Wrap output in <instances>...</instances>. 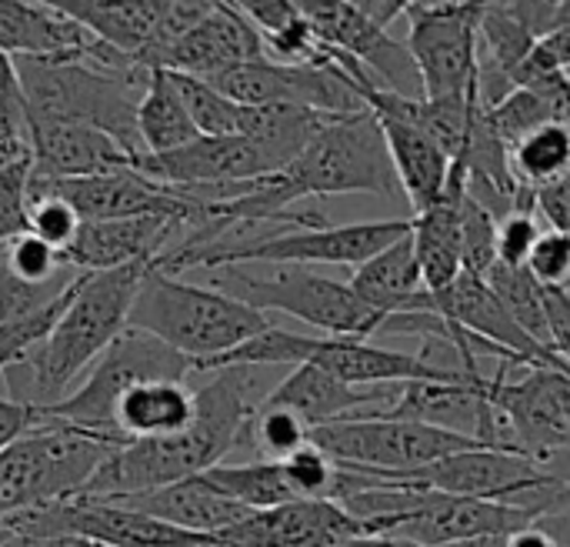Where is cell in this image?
Here are the masks:
<instances>
[{"instance_id": "obj_1", "label": "cell", "mask_w": 570, "mask_h": 547, "mask_svg": "<svg viewBox=\"0 0 570 547\" xmlns=\"http://www.w3.org/2000/svg\"><path fill=\"white\" fill-rule=\"evenodd\" d=\"M254 368H220L197 391V414L184 431L160 438H130L90 478L80 495L114 498L150 491L190 475H204L230 451L247 445L261 401H254Z\"/></svg>"}, {"instance_id": "obj_2", "label": "cell", "mask_w": 570, "mask_h": 547, "mask_svg": "<svg viewBox=\"0 0 570 547\" xmlns=\"http://www.w3.org/2000/svg\"><path fill=\"white\" fill-rule=\"evenodd\" d=\"M150 264L154 261H134L110 271H87L47 338L3 371L7 398L30 408L60 401L127 328L137 287Z\"/></svg>"}, {"instance_id": "obj_3", "label": "cell", "mask_w": 570, "mask_h": 547, "mask_svg": "<svg viewBox=\"0 0 570 547\" xmlns=\"http://www.w3.org/2000/svg\"><path fill=\"white\" fill-rule=\"evenodd\" d=\"M264 194L281 217L307 221V214L291 211L297 201L337 194H374L401 201L404 187L377 114L361 107L351 114H334L284 170L264 177Z\"/></svg>"}, {"instance_id": "obj_4", "label": "cell", "mask_w": 570, "mask_h": 547, "mask_svg": "<svg viewBox=\"0 0 570 547\" xmlns=\"http://www.w3.org/2000/svg\"><path fill=\"white\" fill-rule=\"evenodd\" d=\"M127 324L194 358L200 371V364H207L210 358L271 328V318L267 311H257L214 284L197 287V284L177 281L174 271H164L154 261L137 287Z\"/></svg>"}, {"instance_id": "obj_5", "label": "cell", "mask_w": 570, "mask_h": 547, "mask_svg": "<svg viewBox=\"0 0 570 547\" xmlns=\"http://www.w3.org/2000/svg\"><path fill=\"white\" fill-rule=\"evenodd\" d=\"M127 438L77 428L37 411V421L0 448V518L80 495Z\"/></svg>"}, {"instance_id": "obj_6", "label": "cell", "mask_w": 570, "mask_h": 547, "mask_svg": "<svg viewBox=\"0 0 570 547\" xmlns=\"http://www.w3.org/2000/svg\"><path fill=\"white\" fill-rule=\"evenodd\" d=\"M411 231V221H361V224H301L284 234L224 237L204 247L167 251L157 257L164 271H214L227 264H337L357 267L381 247Z\"/></svg>"}, {"instance_id": "obj_7", "label": "cell", "mask_w": 570, "mask_h": 547, "mask_svg": "<svg viewBox=\"0 0 570 547\" xmlns=\"http://www.w3.org/2000/svg\"><path fill=\"white\" fill-rule=\"evenodd\" d=\"M274 274H250L247 264H227L210 271V284L240 297L257 311L291 314L324 334L337 338H374L387 314L374 311L344 281L304 271V264H274Z\"/></svg>"}, {"instance_id": "obj_8", "label": "cell", "mask_w": 570, "mask_h": 547, "mask_svg": "<svg viewBox=\"0 0 570 547\" xmlns=\"http://www.w3.org/2000/svg\"><path fill=\"white\" fill-rule=\"evenodd\" d=\"M194 371H197L194 358H187L177 348L164 344L160 338L127 324L104 348V354L87 368V374L77 388H70L60 401L37 408V411L47 418L70 421L77 428H90V431L124 438L114 424V408L127 388H134L140 381H157V378L187 381Z\"/></svg>"}, {"instance_id": "obj_9", "label": "cell", "mask_w": 570, "mask_h": 547, "mask_svg": "<svg viewBox=\"0 0 570 547\" xmlns=\"http://www.w3.org/2000/svg\"><path fill=\"white\" fill-rule=\"evenodd\" d=\"M311 441L327 451L337 465L361 468V471H414L438 458L481 448L484 441L424 424L407 418H387V414H354L341 418L321 428H311Z\"/></svg>"}, {"instance_id": "obj_10", "label": "cell", "mask_w": 570, "mask_h": 547, "mask_svg": "<svg viewBox=\"0 0 570 547\" xmlns=\"http://www.w3.org/2000/svg\"><path fill=\"white\" fill-rule=\"evenodd\" d=\"M484 0H417L407 17V47L417 64L424 97L478 94Z\"/></svg>"}, {"instance_id": "obj_11", "label": "cell", "mask_w": 570, "mask_h": 547, "mask_svg": "<svg viewBox=\"0 0 570 547\" xmlns=\"http://www.w3.org/2000/svg\"><path fill=\"white\" fill-rule=\"evenodd\" d=\"M511 368L501 361L488 378V398L504 414L514 451L538 461L570 451V371L534 364L511 381Z\"/></svg>"}, {"instance_id": "obj_12", "label": "cell", "mask_w": 570, "mask_h": 547, "mask_svg": "<svg viewBox=\"0 0 570 547\" xmlns=\"http://www.w3.org/2000/svg\"><path fill=\"white\" fill-rule=\"evenodd\" d=\"M294 3L327 47L374 70L387 90H397L404 97H424V84L411 57V47L391 37L387 27L367 17L354 0H294Z\"/></svg>"}, {"instance_id": "obj_13", "label": "cell", "mask_w": 570, "mask_h": 547, "mask_svg": "<svg viewBox=\"0 0 570 547\" xmlns=\"http://www.w3.org/2000/svg\"><path fill=\"white\" fill-rule=\"evenodd\" d=\"M421 311H431L504 351H511L518 358L521 368H534V364H551V368H564L570 371V364L554 354L551 348H544L541 341H534L508 311V304L501 301V294L491 287V281L484 274L474 271H461V277L444 287V291H428L421 301Z\"/></svg>"}, {"instance_id": "obj_14", "label": "cell", "mask_w": 570, "mask_h": 547, "mask_svg": "<svg viewBox=\"0 0 570 547\" xmlns=\"http://www.w3.org/2000/svg\"><path fill=\"white\" fill-rule=\"evenodd\" d=\"M134 167L160 184L177 187H214V184H237L274 174L277 164L271 154L244 137V134H197L194 140L164 150V154H137Z\"/></svg>"}, {"instance_id": "obj_15", "label": "cell", "mask_w": 570, "mask_h": 547, "mask_svg": "<svg viewBox=\"0 0 570 547\" xmlns=\"http://www.w3.org/2000/svg\"><path fill=\"white\" fill-rule=\"evenodd\" d=\"M357 535H367L364 521L341 501L291 498L264 511H247L217 541L227 547H344Z\"/></svg>"}, {"instance_id": "obj_16", "label": "cell", "mask_w": 570, "mask_h": 547, "mask_svg": "<svg viewBox=\"0 0 570 547\" xmlns=\"http://www.w3.org/2000/svg\"><path fill=\"white\" fill-rule=\"evenodd\" d=\"M30 164L37 180H60L134 167V154L100 127L30 114Z\"/></svg>"}, {"instance_id": "obj_17", "label": "cell", "mask_w": 570, "mask_h": 547, "mask_svg": "<svg viewBox=\"0 0 570 547\" xmlns=\"http://www.w3.org/2000/svg\"><path fill=\"white\" fill-rule=\"evenodd\" d=\"M184 227L167 217H104L80 221L73 241L63 247V261L77 271H110L134 261H157Z\"/></svg>"}, {"instance_id": "obj_18", "label": "cell", "mask_w": 570, "mask_h": 547, "mask_svg": "<svg viewBox=\"0 0 570 547\" xmlns=\"http://www.w3.org/2000/svg\"><path fill=\"white\" fill-rule=\"evenodd\" d=\"M264 53H267L264 33L230 0H220L167 50L164 67L210 80V77H217L244 60H257Z\"/></svg>"}, {"instance_id": "obj_19", "label": "cell", "mask_w": 570, "mask_h": 547, "mask_svg": "<svg viewBox=\"0 0 570 547\" xmlns=\"http://www.w3.org/2000/svg\"><path fill=\"white\" fill-rule=\"evenodd\" d=\"M394 394H397V384L357 388V384L334 378L321 364L307 361V364H294V371L267 398H261V404L287 408L297 418H304L311 428H321V424H331L341 418L384 411L394 401Z\"/></svg>"}, {"instance_id": "obj_20", "label": "cell", "mask_w": 570, "mask_h": 547, "mask_svg": "<svg viewBox=\"0 0 570 547\" xmlns=\"http://www.w3.org/2000/svg\"><path fill=\"white\" fill-rule=\"evenodd\" d=\"M464 194H468V170L461 160H454L441 197L414 211L411 217V237L428 291L451 287L464 271Z\"/></svg>"}, {"instance_id": "obj_21", "label": "cell", "mask_w": 570, "mask_h": 547, "mask_svg": "<svg viewBox=\"0 0 570 547\" xmlns=\"http://www.w3.org/2000/svg\"><path fill=\"white\" fill-rule=\"evenodd\" d=\"M114 501L137 508L150 518H160L167 525L214 535V538L250 511L240 501L227 498L217 485H210L207 475H190V478H180L150 491H137V495H114Z\"/></svg>"}, {"instance_id": "obj_22", "label": "cell", "mask_w": 570, "mask_h": 547, "mask_svg": "<svg viewBox=\"0 0 570 547\" xmlns=\"http://www.w3.org/2000/svg\"><path fill=\"white\" fill-rule=\"evenodd\" d=\"M377 120L384 127L387 150H391L394 170L401 177L404 197L411 201L414 211L428 207L448 187L454 157L428 130H421L417 124H411L397 114H377Z\"/></svg>"}, {"instance_id": "obj_23", "label": "cell", "mask_w": 570, "mask_h": 547, "mask_svg": "<svg viewBox=\"0 0 570 547\" xmlns=\"http://www.w3.org/2000/svg\"><path fill=\"white\" fill-rule=\"evenodd\" d=\"M347 284L357 291L361 301H367L381 314L421 311L428 284H424V271H421L411 231L397 237L394 244L381 247L364 264H357Z\"/></svg>"}, {"instance_id": "obj_24", "label": "cell", "mask_w": 570, "mask_h": 547, "mask_svg": "<svg viewBox=\"0 0 570 547\" xmlns=\"http://www.w3.org/2000/svg\"><path fill=\"white\" fill-rule=\"evenodd\" d=\"M94 37L40 0H0V47L10 57H57L83 50Z\"/></svg>"}, {"instance_id": "obj_25", "label": "cell", "mask_w": 570, "mask_h": 547, "mask_svg": "<svg viewBox=\"0 0 570 547\" xmlns=\"http://www.w3.org/2000/svg\"><path fill=\"white\" fill-rule=\"evenodd\" d=\"M197 414V391L187 388V381L174 378H157V381H140L127 388L114 408V424L117 431L130 438H160L184 431Z\"/></svg>"}, {"instance_id": "obj_26", "label": "cell", "mask_w": 570, "mask_h": 547, "mask_svg": "<svg viewBox=\"0 0 570 547\" xmlns=\"http://www.w3.org/2000/svg\"><path fill=\"white\" fill-rule=\"evenodd\" d=\"M197 134L200 130H197L170 70L154 67L150 80L140 94V104H137V137H140L144 154L174 150V147L194 140Z\"/></svg>"}, {"instance_id": "obj_27", "label": "cell", "mask_w": 570, "mask_h": 547, "mask_svg": "<svg viewBox=\"0 0 570 547\" xmlns=\"http://www.w3.org/2000/svg\"><path fill=\"white\" fill-rule=\"evenodd\" d=\"M511 170L524 187H544L570 170V124L544 120L511 144Z\"/></svg>"}, {"instance_id": "obj_28", "label": "cell", "mask_w": 570, "mask_h": 547, "mask_svg": "<svg viewBox=\"0 0 570 547\" xmlns=\"http://www.w3.org/2000/svg\"><path fill=\"white\" fill-rule=\"evenodd\" d=\"M210 485H217L227 498L240 501L250 511H264L274 505H284L291 498H297L287 485L284 465L274 458H257V461H244V465H214L204 471Z\"/></svg>"}, {"instance_id": "obj_29", "label": "cell", "mask_w": 570, "mask_h": 547, "mask_svg": "<svg viewBox=\"0 0 570 547\" xmlns=\"http://www.w3.org/2000/svg\"><path fill=\"white\" fill-rule=\"evenodd\" d=\"M488 281L501 294V301L508 304V311L514 314V321L534 341H541L544 348L554 351V344H551V324H548V304H544V284L528 267H508V264H494L491 274H488Z\"/></svg>"}, {"instance_id": "obj_30", "label": "cell", "mask_w": 570, "mask_h": 547, "mask_svg": "<svg viewBox=\"0 0 570 547\" xmlns=\"http://www.w3.org/2000/svg\"><path fill=\"white\" fill-rule=\"evenodd\" d=\"M167 70V67H164ZM194 124L200 134H240V117H244V104H237L234 97H227L220 87H214L204 77L194 74H180L170 70Z\"/></svg>"}, {"instance_id": "obj_31", "label": "cell", "mask_w": 570, "mask_h": 547, "mask_svg": "<svg viewBox=\"0 0 570 547\" xmlns=\"http://www.w3.org/2000/svg\"><path fill=\"white\" fill-rule=\"evenodd\" d=\"M30 154V107L20 84L17 57L0 47V160Z\"/></svg>"}, {"instance_id": "obj_32", "label": "cell", "mask_w": 570, "mask_h": 547, "mask_svg": "<svg viewBox=\"0 0 570 547\" xmlns=\"http://www.w3.org/2000/svg\"><path fill=\"white\" fill-rule=\"evenodd\" d=\"M0 257L27 284H50V281H60L77 271L63 261V251H57L33 231H20L17 237L0 244Z\"/></svg>"}, {"instance_id": "obj_33", "label": "cell", "mask_w": 570, "mask_h": 547, "mask_svg": "<svg viewBox=\"0 0 570 547\" xmlns=\"http://www.w3.org/2000/svg\"><path fill=\"white\" fill-rule=\"evenodd\" d=\"M311 441V424L304 418H297L287 408H271V404H257L250 431H247V445L261 455V458H287L297 448H304Z\"/></svg>"}, {"instance_id": "obj_34", "label": "cell", "mask_w": 570, "mask_h": 547, "mask_svg": "<svg viewBox=\"0 0 570 547\" xmlns=\"http://www.w3.org/2000/svg\"><path fill=\"white\" fill-rule=\"evenodd\" d=\"M287 485L297 498H331L337 501V485H341V465L321 451L314 441L297 448L294 455L281 458Z\"/></svg>"}, {"instance_id": "obj_35", "label": "cell", "mask_w": 570, "mask_h": 547, "mask_svg": "<svg viewBox=\"0 0 570 547\" xmlns=\"http://www.w3.org/2000/svg\"><path fill=\"white\" fill-rule=\"evenodd\" d=\"M83 271H73L60 281H50V284H27L20 281L0 257V324L7 321H20V318H30L37 311H43L47 304H53Z\"/></svg>"}, {"instance_id": "obj_36", "label": "cell", "mask_w": 570, "mask_h": 547, "mask_svg": "<svg viewBox=\"0 0 570 547\" xmlns=\"http://www.w3.org/2000/svg\"><path fill=\"white\" fill-rule=\"evenodd\" d=\"M30 177L33 164L27 157L0 160V244L27 231L30 221Z\"/></svg>"}, {"instance_id": "obj_37", "label": "cell", "mask_w": 570, "mask_h": 547, "mask_svg": "<svg viewBox=\"0 0 570 547\" xmlns=\"http://www.w3.org/2000/svg\"><path fill=\"white\" fill-rule=\"evenodd\" d=\"M498 224L501 217L488 211L471 191L464 194V271L474 274H491L498 264Z\"/></svg>"}, {"instance_id": "obj_38", "label": "cell", "mask_w": 570, "mask_h": 547, "mask_svg": "<svg viewBox=\"0 0 570 547\" xmlns=\"http://www.w3.org/2000/svg\"><path fill=\"white\" fill-rule=\"evenodd\" d=\"M541 234H544V221L538 214V201L514 207L498 224V264L528 267V257H531Z\"/></svg>"}, {"instance_id": "obj_39", "label": "cell", "mask_w": 570, "mask_h": 547, "mask_svg": "<svg viewBox=\"0 0 570 547\" xmlns=\"http://www.w3.org/2000/svg\"><path fill=\"white\" fill-rule=\"evenodd\" d=\"M80 221L83 217L77 214V207L70 201H63L60 194H50V191L30 194V221H27V231H33L37 237H43L57 251H63L73 241Z\"/></svg>"}, {"instance_id": "obj_40", "label": "cell", "mask_w": 570, "mask_h": 547, "mask_svg": "<svg viewBox=\"0 0 570 547\" xmlns=\"http://www.w3.org/2000/svg\"><path fill=\"white\" fill-rule=\"evenodd\" d=\"M528 271L544 287H568L570 291V231L544 227V234L538 237V244L528 257Z\"/></svg>"}, {"instance_id": "obj_41", "label": "cell", "mask_w": 570, "mask_h": 547, "mask_svg": "<svg viewBox=\"0 0 570 547\" xmlns=\"http://www.w3.org/2000/svg\"><path fill=\"white\" fill-rule=\"evenodd\" d=\"M264 37L284 30L287 23H294L301 17L294 0H230Z\"/></svg>"}, {"instance_id": "obj_42", "label": "cell", "mask_w": 570, "mask_h": 547, "mask_svg": "<svg viewBox=\"0 0 570 547\" xmlns=\"http://www.w3.org/2000/svg\"><path fill=\"white\" fill-rule=\"evenodd\" d=\"M534 201H538V214L544 217L548 227L570 231V170L564 177L538 187L534 191Z\"/></svg>"}, {"instance_id": "obj_43", "label": "cell", "mask_w": 570, "mask_h": 547, "mask_svg": "<svg viewBox=\"0 0 570 547\" xmlns=\"http://www.w3.org/2000/svg\"><path fill=\"white\" fill-rule=\"evenodd\" d=\"M544 304H548L551 344L570 364V291L568 287H544Z\"/></svg>"}, {"instance_id": "obj_44", "label": "cell", "mask_w": 570, "mask_h": 547, "mask_svg": "<svg viewBox=\"0 0 570 547\" xmlns=\"http://www.w3.org/2000/svg\"><path fill=\"white\" fill-rule=\"evenodd\" d=\"M504 10H511L524 27H531L538 37H544L554 23V17L561 13V7L568 0H498Z\"/></svg>"}, {"instance_id": "obj_45", "label": "cell", "mask_w": 570, "mask_h": 547, "mask_svg": "<svg viewBox=\"0 0 570 547\" xmlns=\"http://www.w3.org/2000/svg\"><path fill=\"white\" fill-rule=\"evenodd\" d=\"M37 421V408L20 404L13 398H0V448L10 445L17 434H23Z\"/></svg>"}, {"instance_id": "obj_46", "label": "cell", "mask_w": 570, "mask_h": 547, "mask_svg": "<svg viewBox=\"0 0 570 547\" xmlns=\"http://www.w3.org/2000/svg\"><path fill=\"white\" fill-rule=\"evenodd\" d=\"M0 547H114V545H104V541H94V538H83V535H50V538H40V535H7V531H0Z\"/></svg>"}, {"instance_id": "obj_47", "label": "cell", "mask_w": 570, "mask_h": 547, "mask_svg": "<svg viewBox=\"0 0 570 547\" xmlns=\"http://www.w3.org/2000/svg\"><path fill=\"white\" fill-rule=\"evenodd\" d=\"M504 547H561L538 521L528 525V528H518L504 538Z\"/></svg>"}, {"instance_id": "obj_48", "label": "cell", "mask_w": 570, "mask_h": 547, "mask_svg": "<svg viewBox=\"0 0 570 547\" xmlns=\"http://www.w3.org/2000/svg\"><path fill=\"white\" fill-rule=\"evenodd\" d=\"M344 547H428L411 538H394V535H357L351 538Z\"/></svg>"}, {"instance_id": "obj_49", "label": "cell", "mask_w": 570, "mask_h": 547, "mask_svg": "<svg viewBox=\"0 0 570 547\" xmlns=\"http://www.w3.org/2000/svg\"><path fill=\"white\" fill-rule=\"evenodd\" d=\"M508 535H481V538H468V541H454L448 547H504Z\"/></svg>"}, {"instance_id": "obj_50", "label": "cell", "mask_w": 570, "mask_h": 547, "mask_svg": "<svg viewBox=\"0 0 570 547\" xmlns=\"http://www.w3.org/2000/svg\"><path fill=\"white\" fill-rule=\"evenodd\" d=\"M484 3H488V0H484Z\"/></svg>"}]
</instances>
